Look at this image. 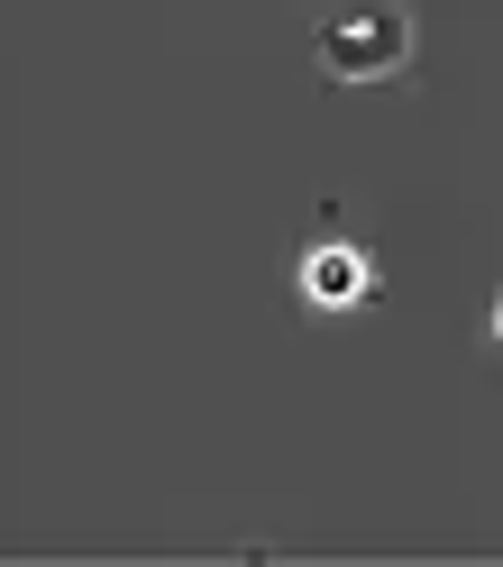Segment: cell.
<instances>
[{
	"label": "cell",
	"mask_w": 503,
	"mask_h": 567,
	"mask_svg": "<svg viewBox=\"0 0 503 567\" xmlns=\"http://www.w3.org/2000/svg\"><path fill=\"white\" fill-rule=\"evenodd\" d=\"M403 47H412V19L393 0H339L330 28H320L330 74H384V64H403Z\"/></svg>",
	"instance_id": "obj_1"
},
{
	"label": "cell",
	"mask_w": 503,
	"mask_h": 567,
	"mask_svg": "<svg viewBox=\"0 0 503 567\" xmlns=\"http://www.w3.org/2000/svg\"><path fill=\"white\" fill-rule=\"evenodd\" d=\"M311 293H320V302H348V293H367V257H348V247L311 257Z\"/></svg>",
	"instance_id": "obj_2"
},
{
	"label": "cell",
	"mask_w": 503,
	"mask_h": 567,
	"mask_svg": "<svg viewBox=\"0 0 503 567\" xmlns=\"http://www.w3.org/2000/svg\"><path fill=\"white\" fill-rule=\"evenodd\" d=\"M494 339H503V302H494Z\"/></svg>",
	"instance_id": "obj_3"
}]
</instances>
